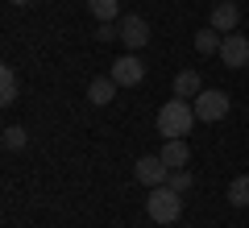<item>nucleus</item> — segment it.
<instances>
[{"instance_id": "17", "label": "nucleus", "mask_w": 249, "mask_h": 228, "mask_svg": "<svg viewBox=\"0 0 249 228\" xmlns=\"http://www.w3.org/2000/svg\"><path fill=\"white\" fill-rule=\"evenodd\" d=\"M25 145H29L25 124H9V129H4V149H25Z\"/></svg>"}, {"instance_id": "14", "label": "nucleus", "mask_w": 249, "mask_h": 228, "mask_svg": "<svg viewBox=\"0 0 249 228\" xmlns=\"http://www.w3.org/2000/svg\"><path fill=\"white\" fill-rule=\"evenodd\" d=\"M220 42H224L220 29H212V25L196 34V50H199V54H220Z\"/></svg>"}, {"instance_id": "7", "label": "nucleus", "mask_w": 249, "mask_h": 228, "mask_svg": "<svg viewBox=\"0 0 249 228\" xmlns=\"http://www.w3.org/2000/svg\"><path fill=\"white\" fill-rule=\"evenodd\" d=\"M220 62H224V67H232V70L249 67V37L224 34V42H220Z\"/></svg>"}, {"instance_id": "12", "label": "nucleus", "mask_w": 249, "mask_h": 228, "mask_svg": "<svg viewBox=\"0 0 249 228\" xmlns=\"http://www.w3.org/2000/svg\"><path fill=\"white\" fill-rule=\"evenodd\" d=\"M17 96H21L17 70H13V67H0V104H4V108H13V104H17Z\"/></svg>"}, {"instance_id": "16", "label": "nucleus", "mask_w": 249, "mask_h": 228, "mask_svg": "<svg viewBox=\"0 0 249 228\" xmlns=\"http://www.w3.org/2000/svg\"><path fill=\"white\" fill-rule=\"evenodd\" d=\"M166 187H175V191L178 195H187V191H191V187H196V175H191V170H170V178H166Z\"/></svg>"}, {"instance_id": "5", "label": "nucleus", "mask_w": 249, "mask_h": 228, "mask_svg": "<svg viewBox=\"0 0 249 228\" xmlns=\"http://www.w3.org/2000/svg\"><path fill=\"white\" fill-rule=\"evenodd\" d=\"M116 34H121L124 50H142V46L150 42V25H145V17H137V13H129V17L116 21Z\"/></svg>"}, {"instance_id": "6", "label": "nucleus", "mask_w": 249, "mask_h": 228, "mask_svg": "<svg viewBox=\"0 0 249 228\" xmlns=\"http://www.w3.org/2000/svg\"><path fill=\"white\" fill-rule=\"evenodd\" d=\"M133 175H137V183H145V187H166V178H170V166L158 158V154H145V158H137Z\"/></svg>"}, {"instance_id": "8", "label": "nucleus", "mask_w": 249, "mask_h": 228, "mask_svg": "<svg viewBox=\"0 0 249 228\" xmlns=\"http://www.w3.org/2000/svg\"><path fill=\"white\" fill-rule=\"evenodd\" d=\"M241 21V9H237V0H216L212 4V29H220V34H232Z\"/></svg>"}, {"instance_id": "13", "label": "nucleus", "mask_w": 249, "mask_h": 228, "mask_svg": "<svg viewBox=\"0 0 249 228\" xmlns=\"http://www.w3.org/2000/svg\"><path fill=\"white\" fill-rule=\"evenodd\" d=\"M96 21H121V0H88Z\"/></svg>"}, {"instance_id": "4", "label": "nucleus", "mask_w": 249, "mask_h": 228, "mask_svg": "<svg viewBox=\"0 0 249 228\" xmlns=\"http://www.w3.org/2000/svg\"><path fill=\"white\" fill-rule=\"evenodd\" d=\"M116 79V88H137V83L145 79V62L137 58V54H121V58L112 62V70H108Z\"/></svg>"}, {"instance_id": "10", "label": "nucleus", "mask_w": 249, "mask_h": 228, "mask_svg": "<svg viewBox=\"0 0 249 228\" xmlns=\"http://www.w3.org/2000/svg\"><path fill=\"white\" fill-rule=\"evenodd\" d=\"M88 100H91L96 108L112 104V100H116V79H112V75H100V79H91V83H88Z\"/></svg>"}, {"instance_id": "11", "label": "nucleus", "mask_w": 249, "mask_h": 228, "mask_svg": "<svg viewBox=\"0 0 249 228\" xmlns=\"http://www.w3.org/2000/svg\"><path fill=\"white\" fill-rule=\"evenodd\" d=\"M199 91H204V79H199V70L187 67V70H178V75H175V96H178V100H196Z\"/></svg>"}, {"instance_id": "3", "label": "nucleus", "mask_w": 249, "mask_h": 228, "mask_svg": "<svg viewBox=\"0 0 249 228\" xmlns=\"http://www.w3.org/2000/svg\"><path fill=\"white\" fill-rule=\"evenodd\" d=\"M191 104H196V116H199L204 124H216V121H224V116H229L232 100L224 96V91H216V88H204Z\"/></svg>"}, {"instance_id": "15", "label": "nucleus", "mask_w": 249, "mask_h": 228, "mask_svg": "<svg viewBox=\"0 0 249 228\" xmlns=\"http://www.w3.org/2000/svg\"><path fill=\"white\" fill-rule=\"evenodd\" d=\"M229 203L232 208H249V175H237L229 183Z\"/></svg>"}, {"instance_id": "18", "label": "nucleus", "mask_w": 249, "mask_h": 228, "mask_svg": "<svg viewBox=\"0 0 249 228\" xmlns=\"http://www.w3.org/2000/svg\"><path fill=\"white\" fill-rule=\"evenodd\" d=\"M116 21H100V29H96V42H116Z\"/></svg>"}, {"instance_id": "19", "label": "nucleus", "mask_w": 249, "mask_h": 228, "mask_svg": "<svg viewBox=\"0 0 249 228\" xmlns=\"http://www.w3.org/2000/svg\"><path fill=\"white\" fill-rule=\"evenodd\" d=\"M9 4H34V0H9Z\"/></svg>"}, {"instance_id": "1", "label": "nucleus", "mask_w": 249, "mask_h": 228, "mask_svg": "<svg viewBox=\"0 0 249 228\" xmlns=\"http://www.w3.org/2000/svg\"><path fill=\"white\" fill-rule=\"evenodd\" d=\"M196 121H199V116H196V104H187V100H166V104H162L158 108V133H162V137H187V133H191V129H196Z\"/></svg>"}, {"instance_id": "2", "label": "nucleus", "mask_w": 249, "mask_h": 228, "mask_svg": "<svg viewBox=\"0 0 249 228\" xmlns=\"http://www.w3.org/2000/svg\"><path fill=\"white\" fill-rule=\"evenodd\" d=\"M145 216L154 224H175L183 216V195L175 187H150V199H145Z\"/></svg>"}, {"instance_id": "9", "label": "nucleus", "mask_w": 249, "mask_h": 228, "mask_svg": "<svg viewBox=\"0 0 249 228\" xmlns=\"http://www.w3.org/2000/svg\"><path fill=\"white\" fill-rule=\"evenodd\" d=\"M158 158L166 162L170 170H183L187 162H191V149H187V141H183V137H170L166 145H162V154H158Z\"/></svg>"}]
</instances>
